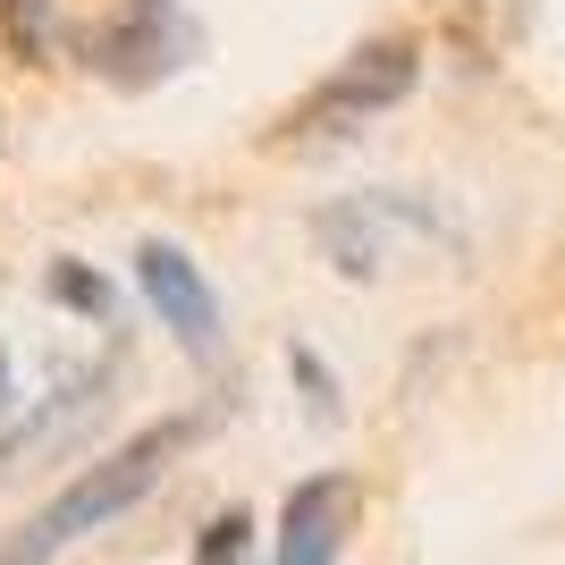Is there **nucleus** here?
I'll return each instance as SVG.
<instances>
[{
	"instance_id": "1",
	"label": "nucleus",
	"mask_w": 565,
	"mask_h": 565,
	"mask_svg": "<svg viewBox=\"0 0 565 565\" xmlns=\"http://www.w3.org/2000/svg\"><path fill=\"white\" fill-rule=\"evenodd\" d=\"M203 423H212V414H161V423H143L136 439H118L110 456L76 465L68 481H60L9 541H0V565H51V557H68L76 541L110 532L127 507H143V498L161 490V472L203 439Z\"/></svg>"
},
{
	"instance_id": "10",
	"label": "nucleus",
	"mask_w": 565,
	"mask_h": 565,
	"mask_svg": "<svg viewBox=\"0 0 565 565\" xmlns=\"http://www.w3.org/2000/svg\"><path fill=\"white\" fill-rule=\"evenodd\" d=\"M287 372H296V388H305V414H312L321 430L347 414V405H338V372H330V363H321L312 347H287Z\"/></svg>"
},
{
	"instance_id": "3",
	"label": "nucleus",
	"mask_w": 565,
	"mask_h": 565,
	"mask_svg": "<svg viewBox=\"0 0 565 565\" xmlns=\"http://www.w3.org/2000/svg\"><path fill=\"white\" fill-rule=\"evenodd\" d=\"M76 51H85V68H94L102 85L143 94V85H161V76L203 60V25H194V9H178V0H127L118 18L76 34Z\"/></svg>"
},
{
	"instance_id": "11",
	"label": "nucleus",
	"mask_w": 565,
	"mask_h": 565,
	"mask_svg": "<svg viewBox=\"0 0 565 565\" xmlns=\"http://www.w3.org/2000/svg\"><path fill=\"white\" fill-rule=\"evenodd\" d=\"M254 548V515L245 507H220L212 523H203V541H194V565H236Z\"/></svg>"
},
{
	"instance_id": "6",
	"label": "nucleus",
	"mask_w": 565,
	"mask_h": 565,
	"mask_svg": "<svg viewBox=\"0 0 565 565\" xmlns=\"http://www.w3.org/2000/svg\"><path fill=\"white\" fill-rule=\"evenodd\" d=\"M136 287H143V305H152V321H161L194 363H220V296H212V279H203V262H194L186 245L143 236L136 245Z\"/></svg>"
},
{
	"instance_id": "12",
	"label": "nucleus",
	"mask_w": 565,
	"mask_h": 565,
	"mask_svg": "<svg viewBox=\"0 0 565 565\" xmlns=\"http://www.w3.org/2000/svg\"><path fill=\"white\" fill-rule=\"evenodd\" d=\"M18 423V372H9V354H0V430Z\"/></svg>"
},
{
	"instance_id": "9",
	"label": "nucleus",
	"mask_w": 565,
	"mask_h": 565,
	"mask_svg": "<svg viewBox=\"0 0 565 565\" xmlns=\"http://www.w3.org/2000/svg\"><path fill=\"white\" fill-rule=\"evenodd\" d=\"M0 43L43 68L51 43H60V0H0Z\"/></svg>"
},
{
	"instance_id": "2",
	"label": "nucleus",
	"mask_w": 565,
	"mask_h": 565,
	"mask_svg": "<svg viewBox=\"0 0 565 565\" xmlns=\"http://www.w3.org/2000/svg\"><path fill=\"white\" fill-rule=\"evenodd\" d=\"M414 76H423V43H414V34H372V43H354L347 60L287 110V136L296 143L354 136V127H372L380 110H397V102L414 94Z\"/></svg>"
},
{
	"instance_id": "5",
	"label": "nucleus",
	"mask_w": 565,
	"mask_h": 565,
	"mask_svg": "<svg viewBox=\"0 0 565 565\" xmlns=\"http://www.w3.org/2000/svg\"><path fill=\"white\" fill-rule=\"evenodd\" d=\"M397 236H448V220L414 203V194H347V203H321L312 212V245L347 270V279H380Z\"/></svg>"
},
{
	"instance_id": "7",
	"label": "nucleus",
	"mask_w": 565,
	"mask_h": 565,
	"mask_svg": "<svg viewBox=\"0 0 565 565\" xmlns=\"http://www.w3.org/2000/svg\"><path fill=\"white\" fill-rule=\"evenodd\" d=\"M354 507H363V490H354L347 472L296 481V490H287V515H279L270 565H338V548H347V532H354Z\"/></svg>"
},
{
	"instance_id": "8",
	"label": "nucleus",
	"mask_w": 565,
	"mask_h": 565,
	"mask_svg": "<svg viewBox=\"0 0 565 565\" xmlns=\"http://www.w3.org/2000/svg\"><path fill=\"white\" fill-rule=\"evenodd\" d=\"M43 296H51L60 312H85V321H118V287L102 279L94 262H76V254H60V262L43 270Z\"/></svg>"
},
{
	"instance_id": "4",
	"label": "nucleus",
	"mask_w": 565,
	"mask_h": 565,
	"mask_svg": "<svg viewBox=\"0 0 565 565\" xmlns=\"http://www.w3.org/2000/svg\"><path fill=\"white\" fill-rule=\"evenodd\" d=\"M110 388H118V354H102V363H85V372H68L43 405H25L18 423L0 430V490L25 481L34 465H60L68 448H85L94 423H102V405H110Z\"/></svg>"
},
{
	"instance_id": "13",
	"label": "nucleus",
	"mask_w": 565,
	"mask_h": 565,
	"mask_svg": "<svg viewBox=\"0 0 565 565\" xmlns=\"http://www.w3.org/2000/svg\"><path fill=\"white\" fill-rule=\"evenodd\" d=\"M178 9H186V0H178Z\"/></svg>"
}]
</instances>
